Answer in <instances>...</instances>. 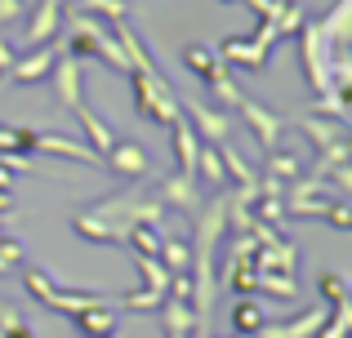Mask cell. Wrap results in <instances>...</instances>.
I'll return each instance as SVG.
<instances>
[{"label":"cell","mask_w":352,"mask_h":338,"mask_svg":"<svg viewBox=\"0 0 352 338\" xmlns=\"http://www.w3.org/2000/svg\"><path fill=\"white\" fill-rule=\"evenodd\" d=\"M129 85H134V112L143 116L156 130H170L179 121V98H174V85L165 76H143V71H129Z\"/></svg>","instance_id":"cell-1"},{"label":"cell","mask_w":352,"mask_h":338,"mask_svg":"<svg viewBox=\"0 0 352 338\" xmlns=\"http://www.w3.org/2000/svg\"><path fill=\"white\" fill-rule=\"evenodd\" d=\"M183 62H188V67L201 76V85L210 89V98H214V103H223V107H236L241 89H236L232 71H228V62L219 58L214 49H206V45H188V49H183Z\"/></svg>","instance_id":"cell-2"},{"label":"cell","mask_w":352,"mask_h":338,"mask_svg":"<svg viewBox=\"0 0 352 338\" xmlns=\"http://www.w3.org/2000/svg\"><path fill=\"white\" fill-rule=\"evenodd\" d=\"M23 285H27V294H32L41 307L63 312V316H76V312H85V307L103 303V294H85V289H58L41 267H27V271H23Z\"/></svg>","instance_id":"cell-3"},{"label":"cell","mask_w":352,"mask_h":338,"mask_svg":"<svg viewBox=\"0 0 352 338\" xmlns=\"http://www.w3.org/2000/svg\"><path fill=\"white\" fill-rule=\"evenodd\" d=\"M272 45H276V32L267 23H258L254 36H228L214 53L228 62V67H250V71H254V67H263V62H267Z\"/></svg>","instance_id":"cell-4"},{"label":"cell","mask_w":352,"mask_h":338,"mask_svg":"<svg viewBox=\"0 0 352 338\" xmlns=\"http://www.w3.org/2000/svg\"><path fill=\"white\" fill-rule=\"evenodd\" d=\"M58 49H63V36H54V40L41 45L36 53L14 58V67L5 71V85H36V80H45V76H50V67H54V58H58Z\"/></svg>","instance_id":"cell-5"},{"label":"cell","mask_w":352,"mask_h":338,"mask_svg":"<svg viewBox=\"0 0 352 338\" xmlns=\"http://www.w3.org/2000/svg\"><path fill=\"white\" fill-rule=\"evenodd\" d=\"M236 112L245 116V125H250V134L258 138V147H263V152H276V143H281V116H276L272 107L245 98V94L236 98Z\"/></svg>","instance_id":"cell-6"},{"label":"cell","mask_w":352,"mask_h":338,"mask_svg":"<svg viewBox=\"0 0 352 338\" xmlns=\"http://www.w3.org/2000/svg\"><path fill=\"white\" fill-rule=\"evenodd\" d=\"M179 112L188 116V125L197 130V138H201V143H214V147H219V143L232 138V121H228L223 112H210L206 103H197V98H188Z\"/></svg>","instance_id":"cell-7"},{"label":"cell","mask_w":352,"mask_h":338,"mask_svg":"<svg viewBox=\"0 0 352 338\" xmlns=\"http://www.w3.org/2000/svg\"><path fill=\"white\" fill-rule=\"evenodd\" d=\"M32 152H50V156H67V160H80L89 169H103V156L89 152L85 143L76 138H63V134H50V130H32Z\"/></svg>","instance_id":"cell-8"},{"label":"cell","mask_w":352,"mask_h":338,"mask_svg":"<svg viewBox=\"0 0 352 338\" xmlns=\"http://www.w3.org/2000/svg\"><path fill=\"white\" fill-rule=\"evenodd\" d=\"M63 14H67V0H41L32 14V23H27V49H41V45H50L54 36L63 32Z\"/></svg>","instance_id":"cell-9"},{"label":"cell","mask_w":352,"mask_h":338,"mask_svg":"<svg viewBox=\"0 0 352 338\" xmlns=\"http://www.w3.org/2000/svg\"><path fill=\"white\" fill-rule=\"evenodd\" d=\"M156 200H161V205H174V209H183V214H197V209L206 205V196H201L197 178H192V173H179V169H174L170 178L161 182Z\"/></svg>","instance_id":"cell-10"},{"label":"cell","mask_w":352,"mask_h":338,"mask_svg":"<svg viewBox=\"0 0 352 338\" xmlns=\"http://www.w3.org/2000/svg\"><path fill=\"white\" fill-rule=\"evenodd\" d=\"M72 325H76L80 338H116V298H103V303L76 312Z\"/></svg>","instance_id":"cell-11"},{"label":"cell","mask_w":352,"mask_h":338,"mask_svg":"<svg viewBox=\"0 0 352 338\" xmlns=\"http://www.w3.org/2000/svg\"><path fill=\"white\" fill-rule=\"evenodd\" d=\"M103 169L120 173V178H143V173L152 169V160H147V152L138 147V143H125V138H116V143H112V152L103 156Z\"/></svg>","instance_id":"cell-12"},{"label":"cell","mask_w":352,"mask_h":338,"mask_svg":"<svg viewBox=\"0 0 352 338\" xmlns=\"http://www.w3.org/2000/svg\"><path fill=\"white\" fill-rule=\"evenodd\" d=\"M72 116L80 121V130H85V138H89L85 147L98 152V156H107V152H112V143H116V134H112V125L103 121V112H94L89 103H76V107H72Z\"/></svg>","instance_id":"cell-13"},{"label":"cell","mask_w":352,"mask_h":338,"mask_svg":"<svg viewBox=\"0 0 352 338\" xmlns=\"http://www.w3.org/2000/svg\"><path fill=\"white\" fill-rule=\"evenodd\" d=\"M50 76H54V94H58V103L67 107H76V103H85L80 98V58H54V67H50Z\"/></svg>","instance_id":"cell-14"},{"label":"cell","mask_w":352,"mask_h":338,"mask_svg":"<svg viewBox=\"0 0 352 338\" xmlns=\"http://www.w3.org/2000/svg\"><path fill=\"white\" fill-rule=\"evenodd\" d=\"M321 316H326V312L308 307V312L290 316V321H267V325H263V330H258L254 338H312V334L321 330Z\"/></svg>","instance_id":"cell-15"},{"label":"cell","mask_w":352,"mask_h":338,"mask_svg":"<svg viewBox=\"0 0 352 338\" xmlns=\"http://www.w3.org/2000/svg\"><path fill=\"white\" fill-rule=\"evenodd\" d=\"M170 152H174V160H179V173H192V169H197L201 138H197V130L188 125V116H179V121L170 125Z\"/></svg>","instance_id":"cell-16"},{"label":"cell","mask_w":352,"mask_h":338,"mask_svg":"<svg viewBox=\"0 0 352 338\" xmlns=\"http://www.w3.org/2000/svg\"><path fill=\"white\" fill-rule=\"evenodd\" d=\"M299 130L308 134V143L317 147V156H321V152H335V147H344V125H335V121H321V116H308V112H303Z\"/></svg>","instance_id":"cell-17"},{"label":"cell","mask_w":352,"mask_h":338,"mask_svg":"<svg viewBox=\"0 0 352 338\" xmlns=\"http://www.w3.org/2000/svg\"><path fill=\"white\" fill-rule=\"evenodd\" d=\"M219 165H223V178H232L241 191H250V187H258V173L245 165V156L232 147V143H219Z\"/></svg>","instance_id":"cell-18"},{"label":"cell","mask_w":352,"mask_h":338,"mask_svg":"<svg viewBox=\"0 0 352 338\" xmlns=\"http://www.w3.org/2000/svg\"><path fill=\"white\" fill-rule=\"evenodd\" d=\"M156 263H161L170 276H179V271L192 267V241H183V236H161V250H156Z\"/></svg>","instance_id":"cell-19"},{"label":"cell","mask_w":352,"mask_h":338,"mask_svg":"<svg viewBox=\"0 0 352 338\" xmlns=\"http://www.w3.org/2000/svg\"><path fill=\"white\" fill-rule=\"evenodd\" d=\"M263 325H267L263 303H258V298H236V307H232V330L236 334H258Z\"/></svg>","instance_id":"cell-20"},{"label":"cell","mask_w":352,"mask_h":338,"mask_svg":"<svg viewBox=\"0 0 352 338\" xmlns=\"http://www.w3.org/2000/svg\"><path fill=\"white\" fill-rule=\"evenodd\" d=\"M192 178L210 182V187H223V165H219V147H214V143H201V152H197V169H192Z\"/></svg>","instance_id":"cell-21"},{"label":"cell","mask_w":352,"mask_h":338,"mask_svg":"<svg viewBox=\"0 0 352 338\" xmlns=\"http://www.w3.org/2000/svg\"><path fill=\"white\" fill-rule=\"evenodd\" d=\"M72 232L85 236V241H94V245H116V241H120L116 227L98 223V218H89V214H76V218H72Z\"/></svg>","instance_id":"cell-22"},{"label":"cell","mask_w":352,"mask_h":338,"mask_svg":"<svg viewBox=\"0 0 352 338\" xmlns=\"http://www.w3.org/2000/svg\"><path fill=\"white\" fill-rule=\"evenodd\" d=\"M125 245L134 254H143V258H156V250H161V227H143V223L125 227Z\"/></svg>","instance_id":"cell-23"},{"label":"cell","mask_w":352,"mask_h":338,"mask_svg":"<svg viewBox=\"0 0 352 338\" xmlns=\"http://www.w3.org/2000/svg\"><path fill=\"white\" fill-rule=\"evenodd\" d=\"M72 14H89V18L103 14V23H120V18H129V0H76Z\"/></svg>","instance_id":"cell-24"},{"label":"cell","mask_w":352,"mask_h":338,"mask_svg":"<svg viewBox=\"0 0 352 338\" xmlns=\"http://www.w3.org/2000/svg\"><path fill=\"white\" fill-rule=\"evenodd\" d=\"M258 294L285 298V303H290V298L299 294V285H294V276H285V271H258Z\"/></svg>","instance_id":"cell-25"},{"label":"cell","mask_w":352,"mask_h":338,"mask_svg":"<svg viewBox=\"0 0 352 338\" xmlns=\"http://www.w3.org/2000/svg\"><path fill=\"white\" fill-rule=\"evenodd\" d=\"M303 173L299 156H290V152H267V178L272 182H294Z\"/></svg>","instance_id":"cell-26"},{"label":"cell","mask_w":352,"mask_h":338,"mask_svg":"<svg viewBox=\"0 0 352 338\" xmlns=\"http://www.w3.org/2000/svg\"><path fill=\"white\" fill-rule=\"evenodd\" d=\"M348 330H352V307L348 303H335V312L321 316V330L312 334V338H348Z\"/></svg>","instance_id":"cell-27"},{"label":"cell","mask_w":352,"mask_h":338,"mask_svg":"<svg viewBox=\"0 0 352 338\" xmlns=\"http://www.w3.org/2000/svg\"><path fill=\"white\" fill-rule=\"evenodd\" d=\"M0 338H36V330L27 325V316L18 307H0Z\"/></svg>","instance_id":"cell-28"},{"label":"cell","mask_w":352,"mask_h":338,"mask_svg":"<svg viewBox=\"0 0 352 338\" xmlns=\"http://www.w3.org/2000/svg\"><path fill=\"white\" fill-rule=\"evenodd\" d=\"M134 267H138V276H143L147 289H161V294L170 289V271H165L156 258H143V254H134Z\"/></svg>","instance_id":"cell-29"},{"label":"cell","mask_w":352,"mask_h":338,"mask_svg":"<svg viewBox=\"0 0 352 338\" xmlns=\"http://www.w3.org/2000/svg\"><path fill=\"white\" fill-rule=\"evenodd\" d=\"M165 303V294H161V289H134V294H120L116 298V307H129V312H156V307H161Z\"/></svg>","instance_id":"cell-30"},{"label":"cell","mask_w":352,"mask_h":338,"mask_svg":"<svg viewBox=\"0 0 352 338\" xmlns=\"http://www.w3.org/2000/svg\"><path fill=\"white\" fill-rule=\"evenodd\" d=\"M344 98H348V94H317V103L308 107V116H330L335 125H344V121H348Z\"/></svg>","instance_id":"cell-31"},{"label":"cell","mask_w":352,"mask_h":338,"mask_svg":"<svg viewBox=\"0 0 352 338\" xmlns=\"http://www.w3.org/2000/svg\"><path fill=\"white\" fill-rule=\"evenodd\" d=\"M317 289H321V298H326L330 307H335V303H348V280L339 276V271H321V276H317Z\"/></svg>","instance_id":"cell-32"},{"label":"cell","mask_w":352,"mask_h":338,"mask_svg":"<svg viewBox=\"0 0 352 338\" xmlns=\"http://www.w3.org/2000/svg\"><path fill=\"white\" fill-rule=\"evenodd\" d=\"M0 152H32V130L0 125Z\"/></svg>","instance_id":"cell-33"},{"label":"cell","mask_w":352,"mask_h":338,"mask_svg":"<svg viewBox=\"0 0 352 338\" xmlns=\"http://www.w3.org/2000/svg\"><path fill=\"white\" fill-rule=\"evenodd\" d=\"M14 267H23V245L14 236H0V276H9Z\"/></svg>","instance_id":"cell-34"},{"label":"cell","mask_w":352,"mask_h":338,"mask_svg":"<svg viewBox=\"0 0 352 338\" xmlns=\"http://www.w3.org/2000/svg\"><path fill=\"white\" fill-rule=\"evenodd\" d=\"M23 0H0V27H5V23H14V18H23Z\"/></svg>","instance_id":"cell-35"},{"label":"cell","mask_w":352,"mask_h":338,"mask_svg":"<svg viewBox=\"0 0 352 338\" xmlns=\"http://www.w3.org/2000/svg\"><path fill=\"white\" fill-rule=\"evenodd\" d=\"M14 58H18V53L9 49V40H0V76H5V71L14 67Z\"/></svg>","instance_id":"cell-36"},{"label":"cell","mask_w":352,"mask_h":338,"mask_svg":"<svg viewBox=\"0 0 352 338\" xmlns=\"http://www.w3.org/2000/svg\"><path fill=\"white\" fill-rule=\"evenodd\" d=\"M9 209H14V191H0V218H5Z\"/></svg>","instance_id":"cell-37"},{"label":"cell","mask_w":352,"mask_h":338,"mask_svg":"<svg viewBox=\"0 0 352 338\" xmlns=\"http://www.w3.org/2000/svg\"><path fill=\"white\" fill-rule=\"evenodd\" d=\"M9 187H14V173H9V169H0V191H9Z\"/></svg>","instance_id":"cell-38"},{"label":"cell","mask_w":352,"mask_h":338,"mask_svg":"<svg viewBox=\"0 0 352 338\" xmlns=\"http://www.w3.org/2000/svg\"><path fill=\"white\" fill-rule=\"evenodd\" d=\"M236 338H254V334H236Z\"/></svg>","instance_id":"cell-39"},{"label":"cell","mask_w":352,"mask_h":338,"mask_svg":"<svg viewBox=\"0 0 352 338\" xmlns=\"http://www.w3.org/2000/svg\"><path fill=\"white\" fill-rule=\"evenodd\" d=\"M223 5H236V0H223Z\"/></svg>","instance_id":"cell-40"},{"label":"cell","mask_w":352,"mask_h":338,"mask_svg":"<svg viewBox=\"0 0 352 338\" xmlns=\"http://www.w3.org/2000/svg\"><path fill=\"white\" fill-rule=\"evenodd\" d=\"M23 5H32V0H23Z\"/></svg>","instance_id":"cell-41"},{"label":"cell","mask_w":352,"mask_h":338,"mask_svg":"<svg viewBox=\"0 0 352 338\" xmlns=\"http://www.w3.org/2000/svg\"><path fill=\"white\" fill-rule=\"evenodd\" d=\"M0 307H5V298H0Z\"/></svg>","instance_id":"cell-42"}]
</instances>
